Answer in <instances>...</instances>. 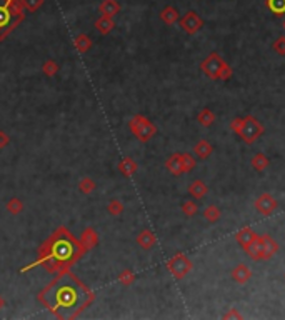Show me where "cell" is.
<instances>
[{
    "instance_id": "32",
    "label": "cell",
    "mask_w": 285,
    "mask_h": 320,
    "mask_svg": "<svg viewBox=\"0 0 285 320\" xmlns=\"http://www.w3.org/2000/svg\"><path fill=\"white\" fill-rule=\"evenodd\" d=\"M42 72L47 75V77H54V75L58 72V64L54 62V60H47V62H44L42 65Z\"/></svg>"
},
{
    "instance_id": "1",
    "label": "cell",
    "mask_w": 285,
    "mask_h": 320,
    "mask_svg": "<svg viewBox=\"0 0 285 320\" xmlns=\"http://www.w3.org/2000/svg\"><path fill=\"white\" fill-rule=\"evenodd\" d=\"M95 295L70 270L57 274L47 287L38 292V302L57 318H75L94 304Z\"/></svg>"
},
{
    "instance_id": "27",
    "label": "cell",
    "mask_w": 285,
    "mask_h": 320,
    "mask_svg": "<svg viewBox=\"0 0 285 320\" xmlns=\"http://www.w3.org/2000/svg\"><path fill=\"white\" fill-rule=\"evenodd\" d=\"M95 187H97V185H95V182L90 177H84L82 180H80L78 182V190L82 194H85V195H88V194H92L94 190H95Z\"/></svg>"
},
{
    "instance_id": "14",
    "label": "cell",
    "mask_w": 285,
    "mask_h": 320,
    "mask_svg": "<svg viewBox=\"0 0 285 320\" xmlns=\"http://www.w3.org/2000/svg\"><path fill=\"white\" fill-rule=\"evenodd\" d=\"M137 244L144 250H150V248L155 247V244H157V237H155V234L152 232V230L144 228L142 232L137 235Z\"/></svg>"
},
{
    "instance_id": "6",
    "label": "cell",
    "mask_w": 285,
    "mask_h": 320,
    "mask_svg": "<svg viewBox=\"0 0 285 320\" xmlns=\"http://www.w3.org/2000/svg\"><path fill=\"white\" fill-rule=\"evenodd\" d=\"M128 128L140 142H148L157 134V127L147 117H144V115H134L128 122Z\"/></svg>"
},
{
    "instance_id": "34",
    "label": "cell",
    "mask_w": 285,
    "mask_h": 320,
    "mask_svg": "<svg viewBox=\"0 0 285 320\" xmlns=\"http://www.w3.org/2000/svg\"><path fill=\"white\" fill-rule=\"evenodd\" d=\"M107 210L110 215H114V217H117L124 212V205L118 202V200H110V204L107 205Z\"/></svg>"
},
{
    "instance_id": "38",
    "label": "cell",
    "mask_w": 285,
    "mask_h": 320,
    "mask_svg": "<svg viewBox=\"0 0 285 320\" xmlns=\"http://www.w3.org/2000/svg\"><path fill=\"white\" fill-rule=\"evenodd\" d=\"M4 307H5V300H4L2 295H0V310H2Z\"/></svg>"
},
{
    "instance_id": "36",
    "label": "cell",
    "mask_w": 285,
    "mask_h": 320,
    "mask_svg": "<svg viewBox=\"0 0 285 320\" xmlns=\"http://www.w3.org/2000/svg\"><path fill=\"white\" fill-rule=\"evenodd\" d=\"M224 318L225 320H228V318H238L240 320V318H244V317H242V314H240L237 308H230L227 314H224Z\"/></svg>"
},
{
    "instance_id": "4",
    "label": "cell",
    "mask_w": 285,
    "mask_h": 320,
    "mask_svg": "<svg viewBox=\"0 0 285 320\" xmlns=\"http://www.w3.org/2000/svg\"><path fill=\"white\" fill-rule=\"evenodd\" d=\"M230 130H234L245 144H254L255 140L264 135V125L258 122L254 115H247V117H237L230 122Z\"/></svg>"
},
{
    "instance_id": "39",
    "label": "cell",
    "mask_w": 285,
    "mask_h": 320,
    "mask_svg": "<svg viewBox=\"0 0 285 320\" xmlns=\"http://www.w3.org/2000/svg\"><path fill=\"white\" fill-rule=\"evenodd\" d=\"M282 27H284V30H285V18H284V22H282Z\"/></svg>"
},
{
    "instance_id": "13",
    "label": "cell",
    "mask_w": 285,
    "mask_h": 320,
    "mask_svg": "<svg viewBox=\"0 0 285 320\" xmlns=\"http://www.w3.org/2000/svg\"><path fill=\"white\" fill-rule=\"evenodd\" d=\"M232 278L237 284L244 285L252 278V270H250V267H247L245 264H237L232 270Z\"/></svg>"
},
{
    "instance_id": "11",
    "label": "cell",
    "mask_w": 285,
    "mask_h": 320,
    "mask_svg": "<svg viewBox=\"0 0 285 320\" xmlns=\"http://www.w3.org/2000/svg\"><path fill=\"white\" fill-rule=\"evenodd\" d=\"M260 237V235L257 232H254L250 227H244V228H240L237 234H235V240L238 242V245L242 248L245 247H248L250 244L254 242V240H257Z\"/></svg>"
},
{
    "instance_id": "15",
    "label": "cell",
    "mask_w": 285,
    "mask_h": 320,
    "mask_svg": "<svg viewBox=\"0 0 285 320\" xmlns=\"http://www.w3.org/2000/svg\"><path fill=\"white\" fill-rule=\"evenodd\" d=\"M80 242H82L85 250L94 248L95 245L98 244V234L95 232L94 228H85L82 232V235H80Z\"/></svg>"
},
{
    "instance_id": "5",
    "label": "cell",
    "mask_w": 285,
    "mask_h": 320,
    "mask_svg": "<svg viewBox=\"0 0 285 320\" xmlns=\"http://www.w3.org/2000/svg\"><path fill=\"white\" fill-rule=\"evenodd\" d=\"M200 70H202L210 80H215V82H217V80H228L234 74L232 67H230L222 58V55L217 52H212L200 64Z\"/></svg>"
},
{
    "instance_id": "37",
    "label": "cell",
    "mask_w": 285,
    "mask_h": 320,
    "mask_svg": "<svg viewBox=\"0 0 285 320\" xmlns=\"http://www.w3.org/2000/svg\"><path fill=\"white\" fill-rule=\"evenodd\" d=\"M8 144H10V137L4 132V130H0V148H5Z\"/></svg>"
},
{
    "instance_id": "12",
    "label": "cell",
    "mask_w": 285,
    "mask_h": 320,
    "mask_svg": "<svg viewBox=\"0 0 285 320\" xmlns=\"http://www.w3.org/2000/svg\"><path fill=\"white\" fill-rule=\"evenodd\" d=\"M165 167H167L168 172L172 175H175V177L184 175L185 170H184V164H182V154L170 155V157L167 158V162H165Z\"/></svg>"
},
{
    "instance_id": "19",
    "label": "cell",
    "mask_w": 285,
    "mask_h": 320,
    "mask_svg": "<svg viewBox=\"0 0 285 320\" xmlns=\"http://www.w3.org/2000/svg\"><path fill=\"white\" fill-rule=\"evenodd\" d=\"M137 168H138L137 162H135L134 158H130V157H125L124 160H120V162H118V170H120V174H122L124 177H132V175L137 172Z\"/></svg>"
},
{
    "instance_id": "28",
    "label": "cell",
    "mask_w": 285,
    "mask_h": 320,
    "mask_svg": "<svg viewBox=\"0 0 285 320\" xmlns=\"http://www.w3.org/2000/svg\"><path fill=\"white\" fill-rule=\"evenodd\" d=\"M18 2L24 7V10H27V12H37V10L44 5L45 0H18Z\"/></svg>"
},
{
    "instance_id": "31",
    "label": "cell",
    "mask_w": 285,
    "mask_h": 320,
    "mask_svg": "<svg viewBox=\"0 0 285 320\" xmlns=\"http://www.w3.org/2000/svg\"><path fill=\"white\" fill-rule=\"evenodd\" d=\"M118 282L122 285H130L135 282V274L130 268H124L118 275Z\"/></svg>"
},
{
    "instance_id": "9",
    "label": "cell",
    "mask_w": 285,
    "mask_h": 320,
    "mask_svg": "<svg viewBox=\"0 0 285 320\" xmlns=\"http://www.w3.org/2000/svg\"><path fill=\"white\" fill-rule=\"evenodd\" d=\"M278 242L272 235L265 234L260 235V248H258V258L260 260H270L278 254Z\"/></svg>"
},
{
    "instance_id": "20",
    "label": "cell",
    "mask_w": 285,
    "mask_h": 320,
    "mask_svg": "<svg viewBox=\"0 0 285 320\" xmlns=\"http://www.w3.org/2000/svg\"><path fill=\"white\" fill-rule=\"evenodd\" d=\"M194 152H195V155H197L198 158L205 160L207 157L212 155L214 147H212V144L207 142V140H198V142L195 144V147H194Z\"/></svg>"
},
{
    "instance_id": "21",
    "label": "cell",
    "mask_w": 285,
    "mask_h": 320,
    "mask_svg": "<svg viewBox=\"0 0 285 320\" xmlns=\"http://www.w3.org/2000/svg\"><path fill=\"white\" fill-rule=\"evenodd\" d=\"M188 194L192 195L194 198H204L205 195L208 194V187L202 180H194V182L188 185Z\"/></svg>"
},
{
    "instance_id": "26",
    "label": "cell",
    "mask_w": 285,
    "mask_h": 320,
    "mask_svg": "<svg viewBox=\"0 0 285 320\" xmlns=\"http://www.w3.org/2000/svg\"><path fill=\"white\" fill-rule=\"evenodd\" d=\"M267 7L275 17L285 15V0H267Z\"/></svg>"
},
{
    "instance_id": "22",
    "label": "cell",
    "mask_w": 285,
    "mask_h": 320,
    "mask_svg": "<svg viewBox=\"0 0 285 320\" xmlns=\"http://www.w3.org/2000/svg\"><path fill=\"white\" fill-rule=\"evenodd\" d=\"M250 164H252V168L255 170V172H264V170L268 168L270 160H268V157H267L265 154L258 152V154H255L254 157H252V160H250Z\"/></svg>"
},
{
    "instance_id": "10",
    "label": "cell",
    "mask_w": 285,
    "mask_h": 320,
    "mask_svg": "<svg viewBox=\"0 0 285 320\" xmlns=\"http://www.w3.org/2000/svg\"><path fill=\"white\" fill-rule=\"evenodd\" d=\"M254 205H255V210H257L260 215H270L277 210L278 202L270 194H262L260 197H257Z\"/></svg>"
},
{
    "instance_id": "2",
    "label": "cell",
    "mask_w": 285,
    "mask_h": 320,
    "mask_svg": "<svg viewBox=\"0 0 285 320\" xmlns=\"http://www.w3.org/2000/svg\"><path fill=\"white\" fill-rule=\"evenodd\" d=\"M87 252L80 240H77L65 227H58L37 250V260L25 265L22 272L34 267H44L50 274H58L70 268Z\"/></svg>"
},
{
    "instance_id": "3",
    "label": "cell",
    "mask_w": 285,
    "mask_h": 320,
    "mask_svg": "<svg viewBox=\"0 0 285 320\" xmlns=\"http://www.w3.org/2000/svg\"><path fill=\"white\" fill-rule=\"evenodd\" d=\"M25 17V10L18 0H0V42L17 28Z\"/></svg>"
},
{
    "instance_id": "33",
    "label": "cell",
    "mask_w": 285,
    "mask_h": 320,
    "mask_svg": "<svg viewBox=\"0 0 285 320\" xmlns=\"http://www.w3.org/2000/svg\"><path fill=\"white\" fill-rule=\"evenodd\" d=\"M182 164H184L185 174L192 172V170L195 168V165H197V162H195V158H194L190 154H182Z\"/></svg>"
},
{
    "instance_id": "17",
    "label": "cell",
    "mask_w": 285,
    "mask_h": 320,
    "mask_svg": "<svg viewBox=\"0 0 285 320\" xmlns=\"http://www.w3.org/2000/svg\"><path fill=\"white\" fill-rule=\"evenodd\" d=\"M178 18H180V14H178V10L172 7V5H167L162 12H160V20L165 24V25H174V24H177L178 22Z\"/></svg>"
},
{
    "instance_id": "18",
    "label": "cell",
    "mask_w": 285,
    "mask_h": 320,
    "mask_svg": "<svg viewBox=\"0 0 285 320\" xmlns=\"http://www.w3.org/2000/svg\"><path fill=\"white\" fill-rule=\"evenodd\" d=\"M95 28H97L102 35L110 34L115 28L114 17H107V15H102V17H98L97 20H95Z\"/></svg>"
},
{
    "instance_id": "35",
    "label": "cell",
    "mask_w": 285,
    "mask_h": 320,
    "mask_svg": "<svg viewBox=\"0 0 285 320\" xmlns=\"http://www.w3.org/2000/svg\"><path fill=\"white\" fill-rule=\"evenodd\" d=\"M272 50L278 55H285V35H280L275 38V42L272 44Z\"/></svg>"
},
{
    "instance_id": "23",
    "label": "cell",
    "mask_w": 285,
    "mask_h": 320,
    "mask_svg": "<svg viewBox=\"0 0 285 320\" xmlns=\"http://www.w3.org/2000/svg\"><path fill=\"white\" fill-rule=\"evenodd\" d=\"M74 45H75V48H77V52L87 54L90 50V47H92V38H90L88 35H85V34H80V35L75 37Z\"/></svg>"
},
{
    "instance_id": "30",
    "label": "cell",
    "mask_w": 285,
    "mask_h": 320,
    "mask_svg": "<svg viewBox=\"0 0 285 320\" xmlns=\"http://www.w3.org/2000/svg\"><path fill=\"white\" fill-rule=\"evenodd\" d=\"M180 208H182L185 217H194V215L198 212V207H197V204H195L194 200H185Z\"/></svg>"
},
{
    "instance_id": "25",
    "label": "cell",
    "mask_w": 285,
    "mask_h": 320,
    "mask_svg": "<svg viewBox=\"0 0 285 320\" xmlns=\"http://www.w3.org/2000/svg\"><path fill=\"white\" fill-rule=\"evenodd\" d=\"M220 208L217 207V205H208V207L204 208V218L207 220L208 224H215L220 220Z\"/></svg>"
},
{
    "instance_id": "7",
    "label": "cell",
    "mask_w": 285,
    "mask_h": 320,
    "mask_svg": "<svg viewBox=\"0 0 285 320\" xmlns=\"http://www.w3.org/2000/svg\"><path fill=\"white\" fill-rule=\"evenodd\" d=\"M167 268L174 278L182 280L194 268V264L185 254H175L172 258L167 260Z\"/></svg>"
},
{
    "instance_id": "29",
    "label": "cell",
    "mask_w": 285,
    "mask_h": 320,
    "mask_svg": "<svg viewBox=\"0 0 285 320\" xmlns=\"http://www.w3.org/2000/svg\"><path fill=\"white\" fill-rule=\"evenodd\" d=\"M24 210V204L20 198H10L7 202V212L12 215H18Z\"/></svg>"
},
{
    "instance_id": "24",
    "label": "cell",
    "mask_w": 285,
    "mask_h": 320,
    "mask_svg": "<svg viewBox=\"0 0 285 320\" xmlns=\"http://www.w3.org/2000/svg\"><path fill=\"white\" fill-rule=\"evenodd\" d=\"M197 122L202 125V127H210L215 122V114L210 108H202L197 115Z\"/></svg>"
},
{
    "instance_id": "8",
    "label": "cell",
    "mask_w": 285,
    "mask_h": 320,
    "mask_svg": "<svg viewBox=\"0 0 285 320\" xmlns=\"http://www.w3.org/2000/svg\"><path fill=\"white\" fill-rule=\"evenodd\" d=\"M178 24H180V28L188 35H195L204 27L202 17H200L197 12H194V10H188L187 14L182 15V17L178 18Z\"/></svg>"
},
{
    "instance_id": "16",
    "label": "cell",
    "mask_w": 285,
    "mask_h": 320,
    "mask_svg": "<svg viewBox=\"0 0 285 320\" xmlns=\"http://www.w3.org/2000/svg\"><path fill=\"white\" fill-rule=\"evenodd\" d=\"M98 10L102 15H107V17H115L120 12V4L117 0H102L98 5Z\"/></svg>"
}]
</instances>
